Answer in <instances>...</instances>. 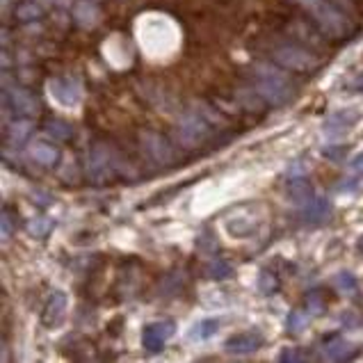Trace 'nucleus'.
Instances as JSON below:
<instances>
[{
  "mask_svg": "<svg viewBox=\"0 0 363 363\" xmlns=\"http://www.w3.org/2000/svg\"><path fill=\"white\" fill-rule=\"evenodd\" d=\"M300 3L313 14V18L318 21V25L324 32H329L333 37L345 32V27H347L345 16H343L338 9L329 3V0H300Z\"/></svg>",
  "mask_w": 363,
  "mask_h": 363,
  "instance_id": "1",
  "label": "nucleus"
},
{
  "mask_svg": "<svg viewBox=\"0 0 363 363\" xmlns=\"http://www.w3.org/2000/svg\"><path fill=\"white\" fill-rule=\"evenodd\" d=\"M66 313V295L62 290H53L51 297L46 300L44 311H42V324L46 329H55L60 327Z\"/></svg>",
  "mask_w": 363,
  "mask_h": 363,
  "instance_id": "4",
  "label": "nucleus"
},
{
  "mask_svg": "<svg viewBox=\"0 0 363 363\" xmlns=\"http://www.w3.org/2000/svg\"><path fill=\"white\" fill-rule=\"evenodd\" d=\"M359 252H361V254H363V235H361V238H359Z\"/></svg>",
  "mask_w": 363,
  "mask_h": 363,
  "instance_id": "30",
  "label": "nucleus"
},
{
  "mask_svg": "<svg viewBox=\"0 0 363 363\" xmlns=\"http://www.w3.org/2000/svg\"><path fill=\"white\" fill-rule=\"evenodd\" d=\"M30 130H32V123L30 121H14L12 126H9L7 130V137L16 142V144H21V142L30 135Z\"/></svg>",
  "mask_w": 363,
  "mask_h": 363,
  "instance_id": "18",
  "label": "nucleus"
},
{
  "mask_svg": "<svg viewBox=\"0 0 363 363\" xmlns=\"http://www.w3.org/2000/svg\"><path fill=\"white\" fill-rule=\"evenodd\" d=\"M174 331H176V324L171 320L151 322L144 327V331H142V345H144V350L151 352V355H158V352H162V347H165V343L174 336Z\"/></svg>",
  "mask_w": 363,
  "mask_h": 363,
  "instance_id": "3",
  "label": "nucleus"
},
{
  "mask_svg": "<svg viewBox=\"0 0 363 363\" xmlns=\"http://www.w3.org/2000/svg\"><path fill=\"white\" fill-rule=\"evenodd\" d=\"M288 197L293 199L295 204L307 206L311 204L315 195H313V185L309 183L307 178H290L288 180Z\"/></svg>",
  "mask_w": 363,
  "mask_h": 363,
  "instance_id": "13",
  "label": "nucleus"
},
{
  "mask_svg": "<svg viewBox=\"0 0 363 363\" xmlns=\"http://www.w3.org/2000/svg\"><path fill=\"white\" fill-rule=\"evenodd\" d=\"M359 119H361V114L357 110L333 112L327 117V121H324V133H329V135H336V133H347Z\"/></svg>",
  "mask_w": 363,
  "mask_h": 363,
  "instance_id": "10",
  "label": "nucleus"
},
{
  "mask_svg": "<svg viewBox=\"0 0 363 363\" xmlns=\"http://www.w3.org/2000/svg\"><path fill=\"white\" fill-rule=\"evenodd\" d=\"M18 21H35L37 16H42V7H37L35 3H25L16 9Z\"/></svg>",
  "mask_w": 363,
  "mask_h": 363,
  "instance_id": "22",
  "label": "nucleus"
},
{
  "mask_svg": "<svg viewBox=\"0 0 363 363\" xmlns=\"http://www.w3.org/2000/svg\"><path fill=\"white\" fill-rule=\"evenodd\" d=\"M49 228H51V219H44V217H37L27 224V231H30L32 235H46L49 233Z\"/></svg>",
  "mask_w": 363,
  "mask_h": 363,
  "instance_id": "23",
  "label": "nucleus"
},
{
  "mask_svg": "<svg viewBox=\"0 0 363 363\" xmlns=\"http://www.w3.org/2000/svg\"><path fill=\"white\" fill-rule=\"evenodd\" d=\"M352 167H355V169H361L363 171V154H359L355 160H352Z\"/></svg>",
  "mask_w": 363,
  "mask_h": 363,
  "instance_id": "29",
  "label": "nucleus"
},
{
  "mask_svg": "<svg viewBox=\"0 0 363 363\" xmlns=\"http://www.w3.org/2000/svg\"><path fill=\"white\" fill-rule=\"evenodd\" d=\"M5 105L9 110H14L16 114H25V117H30L37 110H39V101H37L30 92L25 90H7L5 97H3Z\"/></svg>",
  "mask_w": 363,
  "mask_h": 363,
  "instance_id": "8",
  "label": "nucleus"
},
{
  "mask_svg": "<svg viewBox=\"0 0 363 363\" xmlns=\"http://www.w3.org/2000/svg\"><path fill=\"white\" fill-rule=\"evenodd\" d=\"M274 60L288 66V69H311L315 64L313 55L309 51L300 49V46H283V49L274 51Z\"/></svg>",
  "mask_w": 363,
  "mask_h": 363,
  "instance_id": "6",
  "label": "nucleus"
},
{
  "mask_svg": "<svg viewBox=\"0 0 363 363\" xmlns=\"http://www.w3.org/2000/svg\"><path fill=\"white\" fill-rule=\"evenodd\" d=\"M279 359H281V361H302V359H307V357L297 355V350H285Z\"/></svg>",
  "mask_w": 363,
  "mask_h": 363,
  "instance_id": "27",
  "label": "nucleus"
},
{
  "mask_svg": "<svg viewBox=\"0 0 363 363\" xmlns=\"http://www.w3.org/2000/svg\"><path fill=\"white\" fill-rule=\"evenodd\" d=\"M210 126L208 121L204 119V114L199 112H187L183 121H180V137H183L187 144H197L204 137H208Z\"/></svg>",
  "mask_w": 363,
  "mask_h": 363,
  "instance_id": "5",
  "label": "nucleus"
},
{
  "mask_svg": "<svg viewBox=\"0 0 363 363\" xmlns=\"http://www.w3.org/2000/svg\"><path fill=\"white\" fill-rule=\"evenodd\" d=\"M259 288L265 295H274L276 290H279V279H276V274L270 272V270H261V274H259Z\"/></svg>",
  "mask_w": 363,
  "mask_h": 363,
  "instance_id": "19",
  "label": "nucleus"
},
{
  "mask_svg": "<svg viewBox=\"0 0 363 363\" xmlns=\"http://www.w3.org/2000/svg\"><path fill=\"white\" fill-rule=\"evenodd\" d=\"M9 226H12V222H9V210H3V238L9 235Z\"/></svg>",
  "mask_w": 363,
  "mask_h": 363,
  "instance_id": "28",
  "label": "nucleus"
},
{
  "mask_svg": "<svg viewBox=\"0 0 363 363\" xmlns=\"http://www.w3.org/2000/svg\"><path fill=\"white\" fill-rule=\"evenodd\" d=\"M263 345V336L259 331H242V333H235L226 343H224V350L228 355H252Z\"/></svg>",
  "mask_w": 363,
  "mask_h": 363,
  "instance_id": "7",
  "label": "nucleus"
},
{
  "mask_svg": "<svg viewBox=\"0 0 363 363\" xmlns=\"http://www.w3.org/2000/svg\"><path fill=\"white\" fill-rule=\"evenodd\" d=\"M350 355H352V345L347 340H343L340 336L329 338L327 345H324V357H327V359L338 361V359H347Z\"/></svg>",
  "mask_w": 363,
  "mask_h": 363,
  "instance_id": "15",
  "label": "nucleus"
},
{
  "mask_svg": "<svg viewBox=\"0 0 363 363\" xmlns=\"http://www.w3.org/2000/svg\"><path fill=\"white\" fill-rule=\"evenodd\" d=\"M110 160L108 156L103 154V151L99 149H94L92 154L87 156V174L92 180H97V183H103V180H108L110 178Z\"/></svg>",
  "mask_w": 363,
  "mask_h": 363,
  "instance_id": "11",
  "label": "nucleus"
},
{
  "mask_svg": "<svg viewBox=\"0 0 363 363\" xmlns=\"http://www.w3.org/2000/svg\"><path fill=\"white\" fill-rule=\"evenodd\" d=\"M30 154L37 165H42V167H53L55 162L60 160V151H57L55 144H49V142H37Z\"/></svg>",
  "mask_w": 363,
  "mask_h": 363,
  "instance_id": "14",
  "label": "nucleus"
},
{
  "mask_svg": "<svg viewBox=\"0 0 363 363\" xmlns=\"http://www.w3.org/2000/svg\"><path fill=\"white\" fill-rule=\"evenodd\" d=\"M142 142H144V149H147V154L151 156V160L158 162V165H165V162L171 160V149L167 144V140H162L160 135L149 133V135L142 137Z\"/></svg>",
  "mask_w": 363,
  "mask_h": 363,
  "instance_id": "12",
  "label": "nucleus"
},
{
  "mask_svg": "<svg viewBox=\"0 0 363 363\" xmlns=\"http://www.w3.org/2000/svg\"><path fill=\"white\" fill-rule=\"evenodd\" d=\"M217 329H219V320L208 318V320H202L199 324H195L192 333H190V338H195V340H208L210 336H215Z\"/></svg>",
  "mask_w": 363,
  "mask_h": 363,
  "instance_id": "17",
  "label": "nucleus"
},
{
  "mask_svg": "<svg viewBox=\"0 0 363 363\" xmlns=\"http://www.w3.org/2000/svg\"><path fill=\"white\" fill-rule=\"evenodd\" d=\"M304 324H307V315L304 313H300V311H293L290 315H288V329L293 331V333H297Z\"/></svg>",
  "mask_w": 363,
  "mask_h": 363,
  "instance_id": "26",
  "label": "nucleus"
},
{
  "mask_svg": "<svg viewBox=\"0 0 363 363\" xmlns=\"http://www.w3.org/2000/svg\"><path fill=\"white\" fill-rule=\"evenodd\" d=\"M327 215H329V202H324V199H313L311 204H307V210H304V219L307 222H322Z\"/></svg>",
  "mask_w": 363,
  "mask_h": 363,
  "instance_id": "16",
  "label": "nucleus"
},
{
  "mask_svg": "<svg viewBox=\"0 0 363 363\" xmlns=\"http://www.w3.org/2000/svg\"><path fill=\"white\" fill-rule=\"evenodd\" d=\"M307 309L313 315H320L324 311V304H322V295L320 293H311L309 295V297H307Z\"/></svg>",
  "mask_w": 363,
  "mask_h": 363,
  "instance_id": "25",
  "label": "nucleus"
},
{
  "mask_svg": "<svg viewBox=\"0 0 363 363\" xmlns=\"http://www.w3.org/2000/svg\"><path fill=\"white\" fill-rule=\"evenodd\" d=\"M336 285H338V290H345V293L357 290V279L350 272H340L336 276Z\"/></svg>",
  "mask_w": 363,
  "mask_h": 363,
  "instance_id": "24",
  "label": "nucleus"
},
{
  "mask_svg": "<svg viewBox=\"0 0 363 363\" xmlns=\"http://www.w3.org/2000/svg\"><path fill=\"white\" fill-rule=\"evenodd\" d=\"M46 133H49V135H53V137H57V140H69L73 135V130H71L69 123H66V121H57V119L49 121V126H46Z\"/></svg>",
  "mask_w": 363,
  "mask_h": 363,
  "instance_id": "21",
  "label": "nucleus"
},
{
  "mask_svg": "<svg viewBox=\"0 0 363 363\" xmlns=\"http://www.w3.org/2000/svg\"><path fill=\"white\" fill-rule=\"evenodd\" d=\"M231 274H233V267L228 265L226 261H222V259H215L213 263L208 265V276H210V279H228Z\"/></svg>",
  "mask_w": 363,
  "mask_h": 363,
  "instance_id": "20",
  "label": "nucleus"
},
{
  "mask_svg": "<svg viewBox=\"0 0 363 363\" xmlns=\"http://www.w3.org/2000/svg\"><path fill=\"white\" fill-rule=\"evenodd\" d=\"M49 90L57 101L66 105V108H73V105L80 103V87L78 82L71 78H55L49 82Z\"/></svg>",
  "mask_w": 363,
  "mask_h": 363,
  "instance_id": "9",
  "label": "nucleus"
},
{
  "mask_svg": "<svg viewBox=\"0 0 363 363\" xmlns=\"http://www.w3.org/2000/svg\"><path fill=\"white\" fill-rule=\"evenodd\" d=\"M256 92L259 97L265 99L272 105H283L293 99V87L288 85V80L281 78V75H272V73H263L256 80Z\"/></svg>",
  "mask_w": 363,
  "mask_h": 363,
  "instance_id": "2",
  "label": "nucleus"
}]
</instances>
